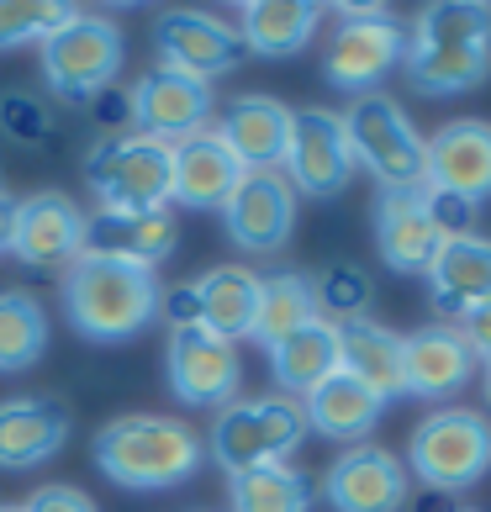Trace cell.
Masks as SVG:
<instances>
[{"instance_id": "obj_1", "label": "cell", "mask_w": 491, "mask_h": 512, "mask_svg": "<svg viewBox=\"0 0 491 512\" xmlns=\"http://www.w3.org/2000/svg\"><path fill=\"white\" fill-rule=\"evenodd\" d=\"M402 69L418 96H465L491 74V0H433L407 32Z\"/></svg>"}, {"instance_id": "obj_2", "label": "cell", "mask_w": 491, "mask_h": 512, "mask_svg": "<svg viewBox=\"0 0 491 512\" xmlns=\"http://www.w3.org/2000/svg\"><path fill=\"white\" fill-rule=\"evenodd\" d=\"M59 296H64L69 328L80 338H90V344H127V338H138L148 322L159 317L164 286H159L154 270H143V264L80 254L64 270Z\"/></svg>"}, {"instance_id": "obj_3", "label": "cell", "mask_w": 491, "mask_h": 512, "mask_svg": "<svg viewBox=\"0 0 491 512\" xmlns=\"http://www.w3.org/2000/svg\"><path fill=\"white\" fill-rule=\"evenodd\" d=\"M96 470L127 491H169L201 470V439L180 417L122 412L96 433Z\"/></svg>"}, {"instance_id": "obj_4", "label": "cell", "mask_w": 491, "mask_h": 512, "mask_svg": "<svg viewBox=\"0 0 491 512\" xmlns=\"http://www.w3.org/2000/svg\"><path fill=\"white\" fill-rule=\"evenodd\" d=\"M407 476H418L433 497L470 491L491 470V417L470 407L428 412L407 439Z\"/></svg>"}, {"instance_id": "obj_5", "label": "cell", "mask_w": 491, "mask_h": 512, "mask_svg": "<svg viewBox=\"0 0 491 512\" xmlns=\"http://www.w3.org/2000/svg\"><path fill=\"white\" fill-rule=\"evenodd\" d=\"M122 64H127V37L101 11H74L43 43V59H37L48 90L74 106H90L96 96H106L117 85Z\"/></svg>"}, {"instance_id": "obj_6", "label": "cell", "mask_w": 491, "mask_h": 512, "mask_svg": "<svg viewBox=\"0 0 491 512\" xmlns=\"http://www.w3.org/2000/svg\"><path fill=\"white\" fill-rule=\"evenodd\" d=\"M85 185L96 212H164L169 206V143L148 132H106L85 154Z\"/></svg>"}, {"instance_id": "obj_7", "label": "cell", "mask_w": 491, "mask_h": 512, "mask_svg": "<svg viewBox=\"0 0 491 512\" xmlns=\"http://www.w3.org/2000/svg\"><path fill=\"white\" fill-rule=\"evenodd\" d=\"M338 117H344L354 169H365L381 191H423V143L428 138L412 127L402 101L375 90V96H360Z\"/></svg>"}, {"instance_id": "obj_8", "label": "cell", "mask_w": 491, "mask_h": 512, "mask_svg": "<svg viewBox=\"0 0 491 512\" xmlns=\"http://www.w3.org/2000/svg\"><path fill=\"white\" fill-rule=\"evenodd\" d=\"M307 439V417H301V402L291 396H254V402H228L212 423V460L228 470V476H243V470L259 465H291V454Z\"/></svg>"}, {"instance_id": "obj_9", "label": "cell", "mask_w": 491, "mask_h": 512, "mask_svg": "<svg viewBox=\"0 0 491 512\" xmlns=\"http://www.w3.org/2000/svg\"><path fill=\"white\" fill-rule=\"evenodd\" d=\"M407 27H396V16L381 6H344L338 27L328 32L323 48V80L344 96H375L391 69H402Z\"/></svg>"}, {"instance_id": "obj_10", "label": "cell", "mask_w": 491, "mask_h": 512, "mask_svg": "<svg viewBox=\"0 0 491 512\" xmlns=\"http://www.w3.org/2000/svg\"><path fill=\"white\" fill-rule=\"evenodd\" d=\"M280 175L291 180L296 196L312 201H333L349 191L354 180V154L344 138V117L323 106L291 111V138H286V159H280Z\"/></svg>"}, {"instance_id": "obj_11", "label": "cell", "mask_w": 491, "mask_h": 512, "mask_svg": "<svg viewBox=\"0 0 491 512\" xmlns=\"http://www.w3.org/2000/svg\"><path fill=\"white\" fill-rule=\"evenodd\" d=\"M164 375H169L175 402H185V407H228L238 396V386H243L238 349L222 344L217 333H206L201 322H191V328H169Z\"/></svg>"}, {"instance_id": "obj_12", "label": "cell", "mask_w": 491, "mask_h": 512, "mask_svg": "<svg viewBox=\"0 0 491 512\" xmlns=\"http://www.w3.org/2000/svg\"><path fill=\"white\" fill-rule=\"evenodd\" d=\"M154 53H159V69L196 74V80H206V85H212L217 74H233L243 59H249L238 27H228L212 11H164V16H154Z\"/></svg>"}, {"instance_id": "obj_13", "label": "cell", "mask_w": 491, "mask_h": 512, "mask_svg": "<svg viewBox=\"0 0 491 512\" xmlns=\"http://www.w3.org/2000/svg\"><path fill=\"white\" fill-rule=\"evenodd\" d=\"M127 106H132V132H148L159 143H180V138H196L206 132L217 111L212 85L196 80V74H180V69H148L138 85L127 90Z\"/></svg>"}, {"instance_id": "obj_14", "label": "cell", "mask_w": 491, "mask_h": 512, "mask_svg": "<svg viewBox=\"0 0 491 512\" xmlns=\"http://www.w3.org/2000/svg\"><path fill=\"white\" fill-rule=\"evenodd\" d=\"M423 191L481 206L491 196V122L460 117L423 143Z\"/></svg>"}, {"instance_id": "obj_15", "label": "cell", "mask_w": 491, "mask_h": 512, "mask_svg": "<svg viewBox=\"0 0 491 512\" xmlns=\"http://www.w3.org/2000/svg\"><path fill=\"white\" fill-rule=\"evenodd\" d=\"M323 497L333 512H402L412 497V476L381 444H354L328 465Z\"/></svg>"}, {"instance_id": "obj_16", "label": "cell", "mask_w": 491, "mask_h": 512, "mask_svg": "<svg viewBox=\"0 0 491 512\" xmlns=\"http://www.w3.org/2000/svg\"><path fill=\"white\" fill-rule=\"evenodd\" d=\"M228 238L243 254H275L286 249L296 233V191L280 169H254L243 175V185L233 191V201L222 206Z\"/></svg>"}, {"instance_id": "obj_17", "label": "cell", "mask_w": 491, "mask_h": 512, "mask_svg": "<svg viewBox=\"0 0 491 512\" xmlns=\"http://www.w3.org/2000/svg\"><path fill=\"white\" fill-rule=\"evenodd\" d=\"M243 169L233 159V148L217 138V127L196 132V138L169 143V201L191 206V212H222L243 185Z\"/></svg>"}, {"instance_id": "obj_18", "label": "cell", "mask_w": 491, "mask_h": 512, "mask_svg": "<svg viewBox=\"0 0 491 512\" xmlns=\"http://www.w3.org/2000/svg\"><path fill=\"white\" fill-rule=\"evenodd\" d=\"M470 375H476V354L444 322H428V328L402 338V396L444 407L470 386Z\"/></svg>"}, {"instance_id": "obj_19", "label": "cell", "mask_w": 491, "mask_h": 512, "mask_svg": "<svg viewBox=\"0 0 491 512\" xmlns=\"http://www.w3.org/2000/svg\"><path fill=\"white\" fill-rule=\"evenodd\" d=\"M11 254L22 259L27 270H69V264L85 254V212L59 191L27 196Z\"/></svg>"}, {"instance_id": "obj_20", "label": "cell", "mask_w": 491, "mask_h": 512, "mask_svg": "<svg viewBox=\"0 0 491 512\" xmlns=\"http://www.w3.org/2000/svg\"><path fill=\"white\" fill-rule=\"evenodd\" d=\"M375 249H381L386 270L396 275H428L433 254H439V222L428 212L423 191H381L375 196Z\"/></svg>"}, {"instance_id": "obj_21", "label": "cell", "mask_w": 491, "mask_h": 512, "mask_svg": "<svg viewBox=\"0 0 491 512\" xmlns=\"http://www.w3.org/2000/svg\"><path fill=\"white\" fill-rule=\"evenodd\" d=\"M423 280H428V301L439 312V322L455 328L481 296H491V238H481V233L444 238Z\"/></svg>"}, {"instance_id": "obj_22", "label": "cell", "mask_w": 491, "mask_h": 512, "mask_svg": "<svg viewBox=\"0 0 491 512\" xmlns=\"http://www.w3.org/2000/svg\"><path fill=\"white\" fill-rule=\"evenodd\" d=\"M301 417H307V433H323V439L354 449V444H370L375 423L386 417V402L354 375L333 370L317 391L301 396Z\"/></svg>"}, {"instance_id": "obj_23", "label": "cell", "mask_w": 491, "mask_h": 512, "mask_svg": "<svg viewBox=\"0 0 491 512\" xmlns=\"http://www.w3.org/2000/svg\"><path fill=\"white\" fill-rule=\"evenodd\" d=\"M85 254L154 270L175 254V217L164 212H96L85 217Z\"/></svg>"}, {"instance_id": "obj_24", "label": "cell", "mask_w": 491, "mask_h": 512, "mask_svg": "<svg viewBox=\"0 0 491 512\" xmlns=\"http://www.w3.org/2000/svg\"><path fill=\"white\" fill-rule=\"evenodd\" d=\"M217 138L233 148V159L249 169H280L286 159V138H291V106L275 96H238L222 111Z\"/></svg>"}, {"instance_id": "obj_25", "label": "cell", "mask_w": 491, "mask_h": 512, "mask_svg": "<svg viewBox=\"0 0 491 512\" xmlns=\"http://www.w3.org/2000/svg\"><path fill=\"white\" fill-rule=\"evenodd\" d=\"M69 439V412L48 396L0 402V470H32L53 460Z\"/></svg>"}, {"instance_id": "obj_26", "label": "cell", "mask_w": 491, "mask_h": 512, "mask_svg": "<svg viewBox=\"0 0 491 512\" xmlns=\"http://www.w3.org/2000/svg\"><path fill=\"white\" fill-rule=\"evenodd\" d=\"M323 27L317 0H249L238 6V37L259 59H296Z\"/></svg>"}, {"instance_id": "obj_27", "label": "cell", "mask_w": 491, "mask_h": 512, "mask_svg": "<svg viewBox=\"0 0 491 512\" xmlns=\"http://www.w3.org/2000/svg\"><path fill=\"white\" fill-rule=\"evenodd\" d=\"M338 370L370 386L381 402L402 396V333H391L375 317L338 322Z\"/></svg>"}, {"instance_id": "obj_28", "label": "cell", "mask_w": 491, "mask_h": 512, "mask_svg": "<svg viewBox=\"0 0 491 512\" xmlns=\"http://www.w3.org/2000/svg\"><path fill=\"white\" fill-rule=\"evenodd\" d=\"M196 312L201 328L217 333L222 344L254 338V312H259V275L249 264H217L196 280Z\"/></svg>"}, {"instance_id": "obj_29", "label": "cell", "mask_w": 491, "mask_h": 512, "mask_svg": "<svg viewBox=\"0 0 491 512\" xmlns=\"http://www.w3.org/2000/svg\"><path fill=\"white\" fill-rule=\"evenodd\" d=\"M270 354V375H275V386L280 396H307L328 381V375L338 370V328L323 317H312V322H301L296 333H286L275 349H264Z\"/></svg>"}, {"instance_id": "obj_30", "label": "cell", "mask_w": 491, "mask_h": 512, "mask_svg": "<svg viewBox=\"0 0 491 512\" xmlns=\"http://www.w3.org/2000/svg\"><path fill=\"white\" fill-rule=\"evenodd\" d=\"M317 317V296H312V275L280 270V275H259V312H254V338L264 349H275L286 333H296L301 322Z\"/></svg>"}, {"instance_id": "obj_31", "label": "cell", "mask_w": 491, "mask_h": 512, "mask_svg": "<svg viewBox=\"0 0 491 512\" xmlns=\"http://www.w3.org/2000/svg\"><path fill=\"white\" fill-rule=\"evenodd\" d=\"M48 354V307L32 291H0V375L32 370Z\"/></svg>"}, {"instance_id": "obj_32", "label": "cell", "mask_w": 491, "mask_h": 512, "mask_svg": "<svg viewBox=\"0 0 491 512\" xmlns=\"http://www.w3.org/2000/svg\"><path fill=\"white\" fill-rule=\"evenodd\" d=\"M233 512H312V481L296 465H259L228 476Z\"/></svg>"}, {"instance_id": "obj_33", "label": "cell", "mask_w": 491, "mask_h": 512, "mask_svg": "<svg viewBox=\"0 0 491 512\" xmlns=\"http://www.w3.org/2000/svg\"><path fill=\"white\" fill-rule=\"evenodd\" d=\"M312 296H317V317L338 328V322L370 317L375 286H370V275L354 259H338V264H328L323 275H312Z\"/></svg>"}, {"instance_id": "obj_34", "label": "cell", "mask_w": 491, "mask_h": 512, "mask_svg": "<svg viewBox=\"0 0 491 512\" xmlns=\"http://www.w3.org/2000/svg\"><path fill=\"white\" fill-rule=\"evenodd\" d=\"M69 16H74V6H64V0H0V53L48 43Z\"/></svg>"}, {"instance_id": "obj_35", "label": "cell", "mask_w": 491, "mask_h": 512, "mask_svg": "<svg viewBox=\"0 0 491 512\" xmlns=\"http://www.w3.org/2000/svg\"><path fill=\"white\" fill-rule=\"evenodd\" d=\"M0 132L16 143H43L53 132V111L37 96H27V90H6L0 96Z\"/></svg>"}, {"instance_id": "obj_36", "label": "cell", "mask_w": 491, "mask_h": 512, "mask_svg": "<svg viewBox=\"0 0 491 512\" xmlns=\"http://www.w3.org/2000/svg\"><path fill=\"white\" fill-rule=\"evenodd\" d=\"M455 333L465 338V349H470V354L491 365V296H481L476 307H470V312L455 322Z\"/></svg>"}, {"instance_id": "obj_37", "label": "cell", "mask_w": 491, "mask_h": 512, "mask_svg": "<svg viewBox=\"0 0 491 512\" xmlns=\"http://www.w3.org/2000/svg\"><path fill=\"white\" fill-rule=\"evenodd\" d=\"M22 512H96V502L74 486H43V491H32V502Z\"/></svg>"}, {"instance_id": "obj_38", "label": "cell", "mask_w": 491, "mask_h": 512, "mask_svg": "<svg viewBox=\"0 0 491 512\" xmlns=\"http://www.w3.org/2000/svg\"><path fill=\"white\" fill-rule=\"evenodd\" d=\"M90 106H96V122H106L111 132H127V127H132V106H127V90H117V85H111L106 96H96Z\"/></svg>"}, {"instance_id": "obj_39", "label": "cell", "mask_w": 491, "mask_h": 512, "mask_svg": "<svg viewBox=\"0 0 491 512\" xmlns=\"http://www.w3.org/2000/svg\"><path fill=\"white\" fill-rule=\"evenodd\" d=\"M16 222H22V201L0 191V254H11V243H16Z\"/></svg>"}, {"instance_id": "obj_40", "label": "cell", "mask_w": 491, "mask_h": 512, "mask_svg": "<svg viewBox=\"0 0 491 512\" xmlns=\"http://www.w3.org/2000/svg\"><path fill=\"white\" fill-rule=\"evenodd\" d=\"M486 407H491V365H486Z\"/></svg>"}, {"instance_id": "obj_41", "label": "cell", "mask_w": 491, "mask_h": 512, "mask_svg": "<svg viewBox=\"0 0 491 512\" xmlns=\"http://www.w3.org/2000/svg\"><path fill=\"white\" fill-rule=\"evenodd\" d=\"M0 512H22V507H6V502H0Z\"/></svg>"}, {"instance_id": "obj_42", "label": "cell", "mask_w": 491, "mask_h": 512, "mask_svg": "<svg viewBox=\"0 0 491 512\" xmlns=\"http://www.w3.org/2000/svg\"><path fill=\"white\" fill-rule=\"evenodd\" d=\"M455 512H481V507H455Z\"/></svg>"}]
</instances>
